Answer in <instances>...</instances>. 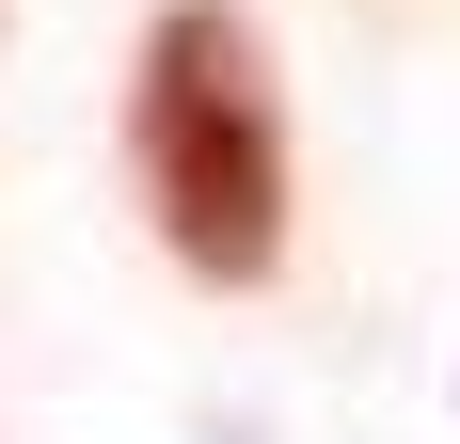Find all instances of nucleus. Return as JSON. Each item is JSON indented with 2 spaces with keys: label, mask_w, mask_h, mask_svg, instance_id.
Here are the masks:
<instances>
[{
  "label": "nucleus",
  "mask_w": 460,
  "mask_h": 444,
  "mask_svg": "<svg viewBox=\"0 0 460 444\" xmlns=\"http://www.w3.org/2000/svg\"><path fill=\"white\" fill-rule=\"evenodd\" d=\"M128 175L159 207V238H175V270H207V286L286 270V95H270V48H254L238 0H175L143 32Z\"/></svg>",
  "instance_id": "1"
}]
</instances>
